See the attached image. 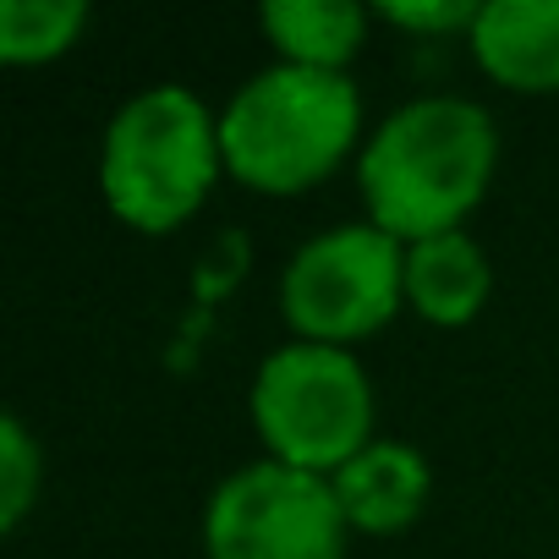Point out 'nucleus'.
<instances>
[{
    "label": "nucleus",
    "instance_id": "13",
    "mask_svg": "<svg viewBox=\"0 0 559 559\" xmlns=\"http://www.w3.org/2000/svg\"><path fill=\"white\" fill-rule=\"evenodd\" d=\"M373 12L395 28H412V34H450V28L472 34L483 7H472V0H379Z\"/></svg>",
    "mask_w": 559,
    "mask_h": 559
},
{
    "label": "nucleus",
    "instance_id": "9",
    "mask_svg": "<svg viewBox=\"0 0 559 559\" xmlns=\"http://www.w3.org/2000/svg\"><path fill=\"white\" fill-rule=\"evenodd\" d=\"M488 286H493L488 252L466 230H444L406 247V302L417 319L439 330L472 324L488 302Z\"/></svg>",
    "mask_w": 559,
    "mask_h": 559
},
{
    "label": "nucleus",
    "instance_id": "6",
    "mask_svg": "<svg viewBox=\"0 0 559 559\" xmlns=\"http://www.w3.org/2000/svg\"><path fill=\"white\" fill-rule=\"evenodd\" d=\"M346 537L335 483L274 455L230 472L203 510L209 559H346Z\"/></svg>",
    "mask_w": 559,
    "mask_h": 559
},
{
    "label": "nucleus",
    "instance_id": "5",
    "mask_svg": "<svg viewBox=\"0 0 559 559\" xmlns=\"http://www.w3.org/2000/svg\"><path fill=\"white\" fill-rule=\"evenodd\" d=\"M406 302V241L379 225H335L297 247L280 280V308L297 341L346 346L395 319Z\"/></svg>",
    "mask_w": 559,
    "mask_h": 559
},
{
    "label": "nucleus",
    "instance_id": "7",
    "mask_svg": "<svg viewBox=\"0 0 559 559\" xmlns=\"http://www.w3.org/2000/svg\"><path fill=\"white\" fill-rule=\"evenodd\" d=\"M330 483H335V499H341L352 532H368V537L406 532L433 493L428 455L417 444H401V439H373Z\"/></svg>",
    "mask_w": 559,
    "mask_h": 559
},
{
    "label": "nucleus",
    "instance_id": "8",
    "mask_svg": "<svg viewBox=\"0 0 559 559\" xmlns=\"http://www.w3.org/2000/svg\"><path fill=\"white\" fill-rule=\"evenodd\" d=\"M466 39L493 83L521 94L559 88V0H488Z\"/></svg>",
    "mask_w": 559,
    "mask_h": 559
},
{
    "label": "nucleus",
    "instance_id": "2",
    "mask_svg": "<svg viewBox=\"0 0 559 559\" xmlns=\"http://www.w3.org/2000/svg\"><path fill=\"white\" fill-rule=\"evenodd\" d=\"M362 132V99L346 72L280 61L247 78L219 116L225 170L252 192H308L341 170Z\"/></svg>",
    "mask_w": 559,
    "mask_h": 559
},
{
    "label": "nucleus",
    "instance_id": "11",
    "mask_svg": "<svg viewBox=\"0 0 559 559\" xmlns=\"http://www.w3.org/2000/svg\"><path fill=\"white\" fill-rule=\"evenodd\" d=\"M83 28H88L83 0H7L0 7V61L12 67L56 61L61 50L78 45Z\"/></svg>",
    "mask_w": 559,
    "mask_h": 559
},
{
    "label": "nucleus",
    "instance_id": "3",
    "mask_svg": "<svg viewBox=\"0 0 559 559\" xmlns=\"http://www.w3.org/2000/svg\"><path fill=\"white\" fill-rule=\"evenodd\" d=\"M219 121L181 83H154L132 94L105 127L99 187L121 225L165 236L198 214L219 176Z\"/></svg>",
    "mask_w": 559,
    "mask_h": 559
},
{
    "label": "nucleus",
    "instance_id": "12",
    "mask_svg": "<svg viewBox=\"0 0 559 559\" xmlns=\"http://www.w3.org/2000/svg\"><path fill=\"white\" fill-rule=\"evenodd\" d=\"M39 483H45V450L17 417H7L0 423V526L7 532L28 515Z\"/></svg>",
    "mask_w": 559,
    "mask_h": 559
},
{
    "label": "nucleus",
    "instance_id": "10",
    "mask_svg": "<svg viewBox=\"0 0 559 559\" xmlns=\"http://www.w3.org/2000/svg\"><path fill=\"white\" fill-rule=\"evenodd\" d=\"M258 23L280 50V61L313 72H346V61L362 50L368 34V12L357 0H269Z\"/></svg>",
    "mask_w": 559,
    "mask_h": 559
},
{
    "label": "nucleus",
    "instance_id": "4",
    "mask_svg": "<svg viewBox=\"0 0 559 559\" xmlns=\"http://www.w3.org/2000/svg\"><path fill=\"white\" fill-rule=\"evenodd\" d=\"M252 428L274 461L335 477L373 444V384L346 346L292 341L252 379Z\"/></svg>",
    "mask_w": 559,
    "mask_h": 559
},
{
    "label": "nucleus",
    "instance_id": "1",
    "mask_svg": "<svg viewBox=\"0 0 559 559\" xmlns=\"http://www.w3.org/2000/svg\"><path fill=\"white\" fill-rule=\"evenodd\" d=\"M499 159L493 116L455 94H428L379 121V132L357 154V181L368 203V225L395 241H428L461 230V219L483 203Z\"/></svg>",
    "mask_w": 559,
    "mask_h": 559
}]
</instances>
